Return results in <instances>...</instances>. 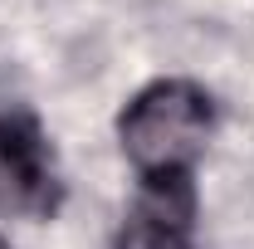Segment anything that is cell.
Instances as JSON below:
<instances>
[{
	"label": "cell",
	"mask_w": 254,
	"mask_h": 249,
	"mask_svg": "<svg viewBox=\"0 0 254 249\" xmlns=\"http://www.w3.org/2000/svg\"><path fill=\"white\" fill-rule=\"evenodd\" d=\"M215 132V98L190 78H157L132 93L118 113V147L137 181L147 176H195V161Z\"/></svg>",
	"instance_id": "cell-1"
},
{
	"label": "cell",
	"mask_w": 254,
	"mask_h": 249,
	"mask_svg": "<svg viewBox=\"0 0 254 249\" xmlns=\"http://www.w3.org/2000/svg\"><path fill=\"white\" fill-rule=\"evenodd\" d=\"M64 205V171L34 113L0 118V220H54Z\"/></svg>",
	"instance_id": "cell-2"
},
{
	"label": "cell",
	"mask_w": 254,
	"mask_h": 249,
	"mask_svg": "<svg viewBox=\"0 0 254 249\" xmlns=\"http://www.w3.org/2000/svg\"><path fill=\"white\" fill-rule=\"evenodd\" d=\"M195 176H147L127 205L113 249H190L195 245Z\"/></svg>",
	"instance_id": "cell-3"
}]
</instances>
